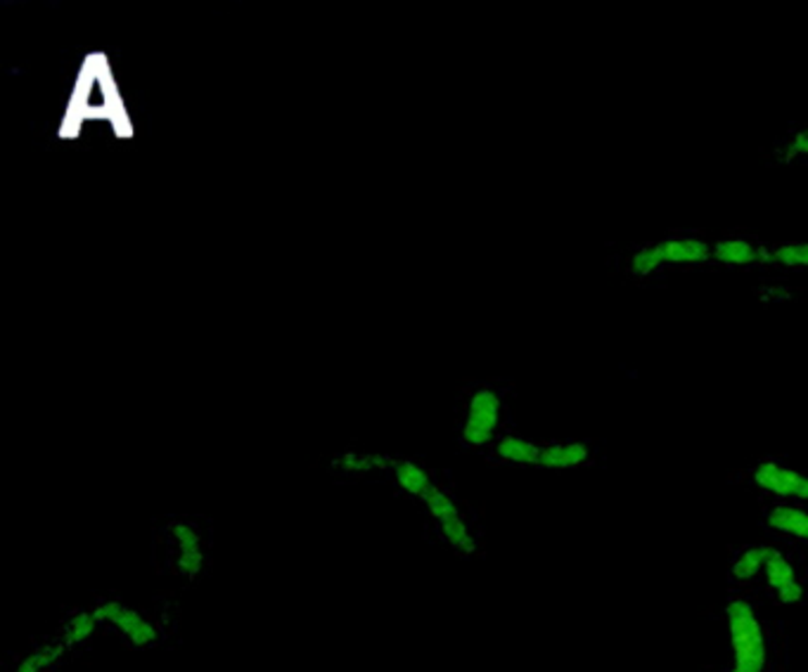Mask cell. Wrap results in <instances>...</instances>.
I'll use <instances>...</instances> for the list:
<instances>
[{"instance_id": "16", "label": "cell", "mask_w": 808, "mask_h": 672, "mask_svg": "<svg viewBox=\"0 0 808 672\" xmlns=\"http://www.w3.org/2000/svg\"><path fill=\"white\" fill-rule=\"evenodd\" d=\"M769 526L780 530V533L797 536L808 540V512L797 507H775L769 514Z\"/></svg>"}, {"instance_id": "3", "label": "cell", "mask_w": 808, "mask_h": 672, "mask_svg": "<svg viewBox=\"0 0 808 672\" xmlns=\"http://www.w3.org/2000/svg\"><path fill=\"white\" fill-rule=\"evenodd\" d=\"M174 542V573L183 583H194L206 571V550L204 538L198 528L188 521H174L169 526Z\"/></svg>"}, {"instance_id": "8", "label": "cell", "mask_w": 808, "mask_h": 672, "mask_svg": "<svg viewBox=\"0 0 808 672\" xmlns=\"http://www.w3.org/2000/svg\"><path fill=\"white\" fill-rule=\"evenodd\" d=\"M664 263L676 265H698L712 261V244H706L698 237H680V240L660 242Z\"/></svg>"}, {"instance_id": "23", "label": "cell", "mask_w": 808, "mask_h": 672, "mask_svg": "<svg viewBox=\"0 0 808 672\" xmlns=\"http://www.w3.org/2000/svg\"><path fill=\"white\" fill-rule=\"evenodd\" d=\"M733 672H742V670H737V668H735V670H733Z\"/></svg>"}, {"instance_id": "13", "label": "cell", "mask_w": 808, "mask_h": 672, "mask_svg": "<svg viewBox=\"0 0 808 672\" xmlns=\"http://www.w3.org/2000/svg\"><path fill=\"white\" fill-rule=\"evenodd\" d=\"M420 502L425 504L427 514L431 516V521H435L437 526H443V524H449L451 519H458V516H463V514H460V509H458L455 500L449 493H445V490L441 485H437V483H431L425 490Z\"/></svg>"}, {"instance_id": "9", "label": "cell", "mask_w": 808, "mask_h": 672, "mask_svg": "<svg viewBox=\"0 0 808 672\" xmlns=\"http://www.w3.org/2000/svg\"><path fill=\"white\" fill-rule=\"evenodd\" d=\"M394 457H387L380 453H342L340 457L332 459V467L342 473H375V471H392Z\"/></svg>"}, {"instance_id": "1", "label": "cell", "mask_w": 808, "mask_h": 672, "mask_svg": "<svg viewBox=\"0 0 808 672\" xmlns=\"http://www.w3.org/2000/svg\"><path fill=\"white\" fill-rule=\"evenodd\" d=\"M91 607L103 629L117 633V637L133 651L155 649L164 639V625L157 619H150L143 609L129 604L127 599L105 597Z\"/></svg>"}, {"instance_id": "17", "label": "cell", "mask_w": 808, "mask_h": 672, "mask_svg": "<svg viewBox=\"0 0 808 672\" xmlns=\"http://www.w3.org/2000/svg\"><path fill=\"white\" fill-rule=\"evenodd\" d=\"M777 550L773 548H751L747 552H742V556L737 559V562L733 564V576L737 580H749L754 578L759 571L765 568V564H769V559L775 554Z\"/></svg>"}, {"instance_id": "20", "label": "cell", "mask_w": 808, "mask_h": 672, "mask_svg": "<svg viewBox=\"0 0 808 672\" xmlns=\"http://www.w3.org/2000/svg\"><path fill=\"white\" fill-rule=\"evenodd\" d=\"M799 157H808V129L794 133L789 143L777 152V161L780 164H789Z\"/></svg>"}, {"instance_id": "18", "label": "cell", "mask_w": 808, "mask_h": 672, "mask_svg": "<svg viewBox=\"0 0 808 672\" xmlns=\"http://www.w3.org/2000/svg\"><path fill=\"white\" fill-rule=\"evenodd\" d=\"M662 265H664V256H662V247L660 244L640 249V251H635V254L631 256V273L638 275V277H647L654 271H660Z\"/></svg>"}, {"instance_id": "14", "label": "cell", "mask_w": 808, "mask_h": 672, "mask_svg": "<svg viewBox=\"0 0 808 672\" xmlns=\"http://www.w3.org/2000/svg\"><path fill=\"white\" fill-rule=\"evenodd\" d=\"M439 533H441L443 542L449 544L451 550H455L458 554L472 556V554H477V550H479L477 538L470 530V526H467V521L463 519V516H458V519H451L449 524L439 526Z\"/></svg>"}, {"instance_id": "15", "label": "cell", "mask_w": 808, "mask_h": 672, "mask_svg": "<svg viewBox=\"0 0 808 672\" xmlns=\"http://www.w3.org/2000/svg\"><path fill=\"white\" fill-rule=\"evenodd\" d=\"M757 249V244L747 240H721L712 244V259L726 265H754Z\"/></svg>"}, {"instance_id": "12", "label": "cell", "mask_w": 808, "mask_h": 672, "mask_svg": "<svg viewBox=\"0 0 808 672\" xmlns=\"http://www.w3.org/2000/svg\"><path fill=\"white\" fill-rule=\"evenodd\" d=\"M540 451H543L540 445H536L534 441H526L522 436H506L496 443V455L500 459L512 461V465L534 467L540 461Z\"/></svg>"}, {"instance_id": "11", "label": "cell", "mask_w": 808, "mask_h": 672, "mask_svg": "<svg viewBox=\"0 0 808 672\" xmlns=\"http://www.w3.org/2000/svg\"><path fill=\"white\" fill-rule=\"evenodd\" d=\"M392 473H394V481L396 485L403 490V493L411 495V497H417L420 500L425 490L435 483L431 481L429 471L417 465V461H411V459H396L394 467H392Z\"/></svg>"}, {"instance_id": "2", "label": "cell", "mask_w": 808, "mask_h": 672, "mask_svg": "<svg viewBox=\"0 0 808 672\" xmlns=\"http://www.w3.org/2000/svg\"><path fill=\"white\" fill-rule=\"evenodd\" d=\"M735 668L742 672H761L765 665V639L757 613L745 601H733L726 609Z\"/></svg>"}, {"instance_id": "21", "label": "cell", "mask_w": 808, "mask_h": 672, "mask_svg": "<svg viewBox=\"0 0 808 672\" xmlns=\"http://www.w3.org/2000/svg\"><path fill=\"white\" fill-rule=\"evenodd\" d=\"M792 297L787 287H777V285H769L761 289V299L763 301H787Z\"/></svg>"}, {"instance_id": "19", "label": "cell", "mask_w": 808, "mask_h": 672, "mask_svg": "<svg viewBox=\"0 0 808 672\" xmlns=\"http://www.w3.org/2000/svg\"><path fill=\"white\" fill-rule=\"evenodd\" d=\"M775 263L785 265V268H808V244L777 247Z\"/></svg>"}, {"instance_id": "6", "label": "cell", "mask_w": 808, "mask_h": 672, "mask_svg": "<svg viewBox=\"0 0 808 672\" xmlns=\"http://www.w3.org/2000/svg\"><path fill=\"white\" fill-rule=\"evenodd\" d=\"M100 629L103 625L95 619L93 607H81L67 615L60 627L55 629V635L64 644V649L74 656L76 651L86 649Z\"/></svg>"}, {"instance_id": "10", "label": "cell", "mask_w": 808, "mask_h": 672, "mask_svg": "<svg viewBox=\"0 0 808 672\" xmlns=\"http://www.w3.org/2000/svg\"><path fill=\"white\" fill-rule=\"evenodd\" d=\"M589 459V445L583 443H562L546 445L540 451L538 467L543 469H574Z\"/></svg>"}, {"instance_id": "22", "label": "cell", "mask_w": 808, "mask_h": 672, "mask_svg": "<svg viewBox=\"0 0 808 672\" xmlns=\"http://www.w3.org/2000/svg\"><path fill=\"white\" fill-rule=\"evenodd\" d=\"M757 263H761V265H771V263H775V249L759 247V249H757Z\"/></svg>"}, {"instance_id": "4", "label": "cell", "mask_w": 808, "mask_h": 672, "mask_svg": "<svg viewBox=\"0 0 808 672\" xmlns=\"http://www.w3.org/2000/svg\"><path fill=\"white\" fill-rule=\"evenodd\" d=\"M500 422V398L496 391L482 388L470 398L467 417L463 424V441L467 445H489L496 436V429Z\"/></svg>"}, {"instance_id": "5", "label": "cell", "mask_w": 808, "mask_h": 672, "mask_svg": "<svg viewBox=\"0 0 808 672\" xmlns=\"http://www.w3.org/2000/svg\"><path fill=\"white\" fill-rule=\"evenodd\" d=\"M754 483L761 490H769V493L780 497L808 500V476L780 467L775 461H763V465H759V469L754 471Z\"/></svg>"}, {"instance_id": "7", "label": "cell", "mask_w": 808, "mask_h": 672, "mask_svg": "<svg viewBox=\"0 0 808 672\" xmlns=\"http://www.w3.org/2000/svg\"><path fill=\"white\" fill-rule=\"evenodd\" d=\"M763 573H765V580H769V585L777 592V599L783 601V604H797V601H801L804 587L797 580L794 566L787 562L783 554L775 552L769 559V564H765Z\"/></svg>"}]
</instances>
